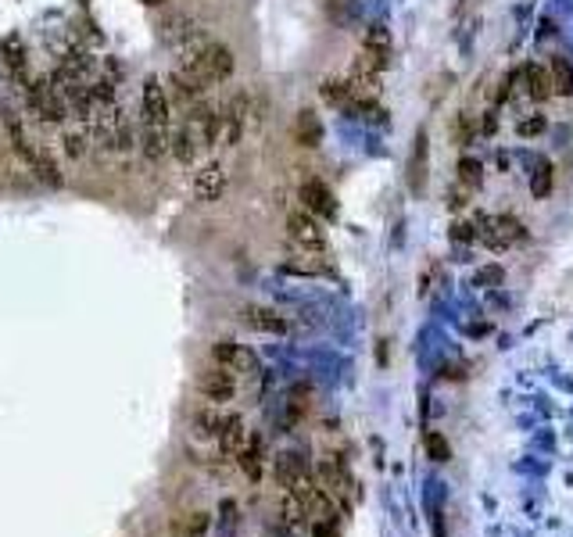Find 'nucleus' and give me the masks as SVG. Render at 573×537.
<instances>
[{
	"mask_svg": "<svg viewBox=\"0 0 573 537\" xmlns=\"http://www.w3.org/2000/svg\"><path fill=\"white\" fill-rule=\"evenodd\" d=\"M276 480L284 483L286 491H294L297 483H305L308 480V466H305V459L301 455H294V452H286V455H276Z\"/></svg>",
	"mask_w": 573,
	"mask_h": 537,
	"instance_id": "ddd939ff",
	"label": "nucleus"
},
{
	"mask_svg": "<svg viewBox=\"0 0 573 537\" xmlns=\"http://www.w3.org/2000/svg\"><path fill=\"white\" fill-rule=\"evenodd\" d=\"M223 423H226V416H223L219 409H201V413H194V433H197L201 441H208V437H219Z\"/></svg>",
	"mask_w": 573,
	"mask_h": 537,
	"instance_id": "4be33fe9",
	"label": "nucleus"
},
{
	"mask_svg": "<svg viewBox=\"0 0 573 537\" xmlns=\"http://www.w3.org/2000/svg\"><path fill=\"white\" fill-rule=\"evenodd\" d=\"M280 512H284V523H290V527H297V523H305V520H308V512H305V502H301L297 494H290V491H286Z\"/></svg>",
	"mask_w": 573,
	"mask_h": 537,
	"instance_id": "a878e982",
	"label": "nucleus"
},
{
	"mask_svg": "<svg viewBox=\"0 0 573 537\" xmlns=\"http://www.w3.org/2000/svg\"><path fill=\"white\" fill-rule=\"evenodd\" d=\"M197 151H201V144L194 140V133H190L186 125H179L176 133H169V154L179 165H194V162H197Z\"/></svg>",
	"mask_w": 573,
	"mask_h": 537,
	"instance_id": "4468645a",
	"label": "nucleus"
},
{
	"mask_svg": "<svg viewBox=\"0 0 573 537\" xmlns=\"http://www.w3.org/2000/svg\"><path fill=\"white\" fill-rule=\"evenodd\" d=\"M140 154L151 165H158L169 154V125H147L144 122V129H140Z\"/></svg>",
	"mask_w": 573,
	"mask_h": 537,
	"instance_id": "9b49d317",
	"label": "nucleus"
},
{
	"mask_svg": "<svg viewBox=\"0 0 573 537\" xmlns=\"http://www.w3.org/2000/svg\"><path fill=\"white\" fill-rule=\"evenodd\" d=\"M226 194V169L219 162H205L194 173V197L197 201H219Z\"/></svg>",
	"mask_w": 573,
	"mask_h": 537,
	"instance_id": "1a4fd4ad",
	"label": "nucleus"
},
{
	"mask_svg": "<svg viewBox=\"0 0 573 537\" xmlns=\"http://www.w3.org/2000/svg\"><path fill=\"white\" fill-rule=\"evenodd\" d=\"M176 72H183V75H186V79H194L201 90H208V86L226 83L229 75H233V51H229L226 44L212 40V44H208L197 58L179 61V65H176Z\"/></svg>",
	"mask_w": 573,
	"mask_h": 537,
	"instance_id": "f257e3e1",
	"label": "nucleus"
},
{
	"mask_svg": "<svg viewBox=\"0 0 573 537\" xmlns=\"http://www.w3.org/2000/svg\"><path fill=\"white\" fill-rule=\"evenodd\" d=\"M456 140L458 144H469V122L462 119V115H458V122H456Z\"/></svg>",
	"mask_w": 573,
	"mask_h": 537,
	"instance_id": "2f4dec72",
	"label": "nucleus"
},
{
	"mask_svg": "<svg viewBox=\"0 0 573 537\" xmlns=\"http://www.w3.org/2000/svg\"><path fill=\"white\" fill-rule=\"evenodd\" d=\"M183 125L194 133V140H197L201 147H216V144H219V133H223V112L212 108V104H205V101H197L194 108H186V122H183Z\"/></svg>",
	"mask_w": 573,
	"mask_h": 537,
	"instance_id": "20e7f679",
	"label": "nucleus"
},
{
	"mask_svg": "<svg viewBox=\"0 0 573 537\" xmlns=\"http://www.w3.org/2000/svg\"><path fill=\"white\" fill-rule=\"evenodd\" d=\"M197 391L208 398V402H229L233 394H236V380H233V373L223 369V365H216V369H208V373H201L197 376Z\"/></svg>",
	"mask_w": 573,
	"mask_h": 537,
	"instance_id": "9d476101",
	"label": "nucleus"
},
{
	"mask_svg": "<svg viewBox=\"0 0 573 537\" xmlns=\"http://www.w3.org/2000/svg\"><path fill=\"white\" fill-rule=\"evenodd\" d=\"M140 4H147V7H166L169 0H140Z\"/></svg>",
	"mask_w": 573,
	"mask_h": 537,
	"instance_id": "72a5a7b5",
	"label": "nucleus"
},
{
	"mask_svg": "<svg viewBox=\"0 0 573 537\" xmlns=\"http://www.w3.org/2000/svg\"><path fill=\"white\" fill-rule=\"evenodd\" d=\"M194 29H197V25H194V22L186 18V15H172L169 22L162 25V40H166V44H172V47H176V44H179V40H186V36H190Z\"/></svg>",
	"mask_w": 573,
	"mask_h": 537,
	"instance_id": "b1692460",
	"label": "nucleus"
},
{
	"mask_svg": "<svg viewBox=\"0 0 573 537\" xmlns=\"http://www.w3.org/2000/svg\"><path fill=\"white\" fill-rule=\"evenodd\" d=\"M423 179H427V133L419 129V133H416V144H412V158H408V186L419 194V190H423Z\"/></svg>",
	"mask_w": 573,
	"mask_h": 537,
	"instance_id": "f3484780",
	"label": "nucleus"
},
{
	"mask_svg": "<svg viewBox=\"0 0 573 537\" xmlns=\"http://www.w3.org/2000/svg\"><path fill=\"white\" fill-rule=\"evenodd\" d=\"M545 125H548L545 115H534V119L519 122V125H516V133H519V136H538V133H545Z\"/></svg>",
	"mask_w": 573,
	"mask_h": 537,
	"instance_id": "c85d7f7f",
	"label": "nucleus"
},
{
	"mask_svg": "<svg viewBox=\"0 0 573 537\" xmlns=\"http://www.w3.org/2000/svg\"><path fill=\"white\" fill-rule=\"evenodd\" d=\"M502 280V269H480L477 273V283H498Z\"/></svg>",
	"mask_w": 573,
	"mask_h": 537,
	"instance_id": "c756f323",
	"label": "nucleus"
},
{
	"mask_svg": "<svg viewBox=\"0 0 573 537\" xmlns=\"http://www.w3.org/2000/svg\"><path fill=\"white\" fill-rule=\"evenodd\" d=\"M319 94H323V101L334 104V108H351V86H347V79H323Z\"/></svg>",
	"mask_w": 573,
	"mask_h": 537,
	"instance_id": "5701e85b",
	"label": "nucleus"
},
{
	"mask_svg": "<svg viewBox=\"0 0 573 537\" xmlns=\"http://www.w3.org/2000/svg\"><path fill=\"white\" fill-rule=\"evenodd\" d=\"M456 173H458V183H462L466 190H477V186L484 183V165H480L477 158H462Z\"/></svg>",
	"mask_w": 573,
	"mask_h": 537,
	"instance_id": "393cba45",
	"label": "nucleus"
},
{
	"mask_svg": "<svg viewBox=\"0 0 573 537\" xmlns=\"http://www.w3.org/2000/svg\"><path fill=\"white\" fill-rule=\"evenodd\" d=\"M140 112H144V122H147V125H169L172 104H169V94H166V86H162L158 75H147V79H144Z\"/></svg>",
	"mask_w": 573,
	"mask_h": 537,
	"instance_id": "39448f33",
	"label": "nucleus"
},
{
	"mask_svg": "<svg viewBox=\"0 0 573 537\" xmlns=\"http://www.w3.org/2000/svg\"><path fill=\"white\" fill-rule=\"evenodd\" d=\"M286 237H290V244H294L297 251H323V247H327V230H323V223H319L312 212H305V208H297V212L286 215Z\"/></svg>",
	"mask_w": 573,
	"mask_h": 537,
	"instance_id": "f03ea898",
	"label": "nucleus"
},
{
	"mask_svg": "<svg viewBox=\"0 0 573 537\" xmlns=\"http://www.w3.org/2000/svg\"><path fill=\"white\" fill-rule=\"evenodd\" d=\"M301 204L316 219H334L337 215V197H334V190L323 179H305L301 183Z\"/></svg>",
	"mask_w": 573,
	"mask_h": 537,
	"instance_id": "6e6552de",
	"label": "nucleus"
},
{
	"mask_svg": "<svg viewBox=\"0 0 573 537\" xmlns=\"http://www.w3.org/2000/svg\"><path fill=\"white\" fill-rule=\"evenodd\" d=\"M523 79H527V94H530L534 101H548V97H552V75H548L541 65H527Z\"/></svg>",
	"mask_w": 573,
	"mask_h": 537,
	"instance_id": "aec40b11",
	"label": "nucleus"
},
{
	"mask_svg": "<svg viewBox=\"0 0 573 537\" xmlns=\"http://www.w3.org/2000/svg\"><path fill=\"white\" fill-rule=\"evenodd\" d=\"M477 237L484 240L488 247L502 251V247H509V244L527 237V230H523V223L513 219V215H491V219L480 223V234H477Z\"/></svg>",
	"mask_w": 573,
	"mask_h": 537,
	"instance_id": "0eeeda50",
	"label": "nucleus"
},
{
	"mask_svg": "<svg viewBox=\"0 0 573 537\" xmlns=\"http://www.w3.org/2000/svg\"><path fill=\"white\" fill-rule=\"evenodd\" d=\"M548 190H552V165L545 162V165H538V173L530 179V194L534 197H548Z\"/></svg>",
	"mask_w": 573,
	"mask_h": 537,
	"instance_id": "cd10ccee",
	"label": "nucleus"
},
{
	"mask_svg": "<svg viewBox=\"0 0 573 537\" xmlns=\"http://www.w3.org/2000/svg\"><path fill=\"white\" fill-rule=\"evenodd\" d=\"M423 444H427V455H430L434 462H448V459H452V448H448V441H445L437 430H430V433L423 437Z\"/></svg>",
	"mask_w": 573,
	"mask_h": 537,
	"instance_id": "bb28decb",
	"label": "nucleus"
},
{
	"mask_svg": "<svg viewBox=\"0 0 573 537\" xmlns=\"http://www.w3.org/2000/svg\"><path fill=\"white\" fill-rule=\"evenodd\" d=\"M86 147H90V129H86V125H65V133H61V151H65V158L79 162V158L86 154Z\"/></svg>",
	"mask_w": 573,
	"mask_h": 537,
	"instance_id": "a211bd4d",
	"label": "nucleus"
},
{
	"mask_svg": "<svg viewBox=\"0 0 573 537\" xmlns=\"http://www.w3.org/2000/svg\"><path fill=\"white\" fill-rule=\"evenodd\" d=\"M212 358H216V365H223L229 373H247V376H255V373L262 369L258 355H255L247 344H233V341H216V344H212Z\"/></svg>",
	"mask_w": 573,
	"mask_h": 537,
	"instance_id": "423d86ee",
	"label": "nucleus"
},
{
	"mask_svg": "<svg viewBox=\"0 0 573 537\" xmlns=\"http://www.w3.org/2000/svg\"><path fill=\"white\" fill-rule=\"evenodd\" d=\"M477 234H473V226H466V223H456L452 226V240H473Z\"/></svg>",
	"mask_w": 573,
	"mask_h": 537,
	"instance_id": "7c9ffc66",
	"label": "nucleus"
},
{
	"mask_svg": "<svg viewBox=\"0 0 573 537\" xmlns=\"http://www.w3.org/2000/svg\"><path fill=\"white\" fill-rule=\"evenodd\" d=\"M219 448L226 452V455H240L244 448H247V430H244V419L240 416H226L223 423V430H219Z\"/></svg>",
	"mask_w": 573,
	"mask_h": 537,
	"instance_id": "dca6fc26",
	"label": "nucleus"
},
{
	"mask_svg": "<svg viewBox=\"0 0 573 537\" xmlns=\"http://www.w3.org/2000/svg\"><path fill=\"white\" fill-rule=\"evenodd\" d=\"M294 136H297L301 147H319L323 144V122H319V115L308 112V108H301L297 119H294Z\"/></svg>",
	"mask_w": 573,
	"mask_h": 537,
	"instance_id": "2eb2a0df",
	"label": "nucleus"
},
{
	"mask_svg": "<svg viewBox=\"0 0 573 537\" xmlns=\"http://www.w3.org/2000/svg\"><path fill=\"white\" fill-rule=\"evenodd\" d=\"M29 165H33V173L44 179V183H51V186H61V173H57V162L44 151V147H33V154H29Z\"/></svg>",
	"mask_w": 573,
	"mask_h": 537,
	"instance_id": "412c9836",
	"label": "nucleus"
},
{
	"mask_svg": "<svg viewBox=\"0 0 573 537\" xmlns=\"http://www.w3.org/2000/svg\"><path fill=\"white\" fill-rule=\"evenodd\" d=\"M205 531H208V516L201 512V516H197V520L190 523V534H205Z\"/></svg>",
	"mask_w": 573,
	"mask_h": 537,
	"instance_id": "473e14b6",
	"label": "nucleus"
},
{
	"mask_svg": "<svg viewBox=\"0 0 573 537\" xmlns=\"http://www.w3.org/2000/svg\"><path fill=\"white\" fill-rule=\"evenodd\" d=\"M25 101H29V112L40 122H65L68 115V104L57 97V90L51 86V79H36L29 90H25Z\"/></svg>",
	"mask_w": 573,
	"mask_h": 537,
	"instance_id": "7ed1b4c3",
	"label": "nucleus"
},
{
	"mask_svg": "<svg viewBox=\"0 0 573 537\" xmlns=\"http://www.w3.org/2000/svg\"><path fill=\"white\" fill-rule=\"evenodd\" d=\"M548 75H552V94L559 97H573V65L563 55H556L548 65Z\"/></svg>",
	"mask_w": 573,
	"mask_h": 537,
	"instance_id": "6ab92c4d",
	"label": "nucleus"
},
{
	"mask_svg": "<svg viewBox=\"0 0 573 537\" xmlns=\"http://www.w3.org/2000/svg\"><path fill=\"white\" fill-rule=\"evenodd\" d=\"M240 315H244V323H247L251 330H258V333H284L286 330L284 315L273 312V308H262V304H247Z\"/></svg>",
	"mask_w": 573,
	"mask_h": 537,
	"instance_id": "f8f14e48",
	"label": "nucleus"
}]
</instances>
